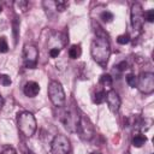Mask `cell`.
<instances>
[{
  "instance_id": "28",
  "label": "cell",
  "mask_w": 154,
  "mask_h": 154,
  "mask_svg": "<svg viewBox=\"0 0 154 154\" xmlns=\"http://www.w3.org/2000/svg\"><path fill=\"white\" fill-rule=\"evenodd\" d=\"M91 154H100V153H95V152H94V153H91Z\"/></svg>"
},
{
  "instance_id": "1",
  "label": "cell",
  "mask_w": 154,
  "mask_h": 154,
  "mask_svg": "<svg viewBox=\"0 0 154 154\" xmlns=\"http://www.w3.org/2000/svg\"><path fill=\"white\" fill-rule=\"evenodd\" d=\"M90 54L96 64L106 67L111 55V46L108 40L105 36H96L90 45Z\"/></svg>"
},
{
  "instance_id": "20",
  "label": "cell",
  "mask_w": 154,
  "mask_h": 154,
  "mask_svg": "<svg viewBox=\"0 0 154 154\" xmlns=\"http://www.w3.org/2000/svg\"><path fill=\"white\" fill-rule=\"evenodd\" d=\"M117 42H118L119 45H126V43H129V42H130V37H129V35H128V34L119 35V36L117 37Z\"/></svg>"
},
{
  "instance_id": "9",
  "label": "cell",
  "mask_w": 154,
  "mask_h": 154,
  "mask_svg": "<svg viewBox=\"0 0 154 154\" xmlns=\"http://www.w3.org/2000/svg\"><path fill=\"white\" fill-rule=\"evenodd\" d=\"M77 132H79V135L83 140H88V141L91 140V137L94 136V128H93L90 120L87 117H84L83 114H81V117H79V124H78Z\"/></svg>"
},
{
  "instance_id": "7",
  "label": "cell",
  "mask_w": 154,
  "mask_h": 154,
  "mask_svg": "<svg viewBox=\"0 0 154 154\" xmlns=\"http://www.w3.org/2000/svg\"><path fill=\"white\" fill-rule=\"evenodd\" d=\"M137 87L144 94H152L154 91V75L152 72H142L137 77Z\"/></svg>"
},
{
  "instance_id": "5",
  "label": "cell",
  "mask_w": 154,
  "mask_h": 154,
  "mask_svg": "<svg viewBox=\"0 0 154 154\" xmlns=\"http://www.w3.org/2000/svg\"><path fill=\"white\" fill-rule=\"evenodd\" d=\"M51 150L52 154H70L71 144L69 138L61 134L57 135L51 143Z\"/></svg>"
},
{
  "instance_id": "14",
  "label": "cell",
  "mask_w": 154,
  "mask_h": 154,
  "mask_svg": "<svg viewBox=\"0 0 154 154\" xmlns=\"http://www.w3.org/2000/svg\"><path fill=\"white\" fill-rule=\"evenodd\" d=\"M105 100H106V93H105L103 90H99V91H96V93L94 94L93 101H94L95 103L100 105V103H102Z\"/></svg>"
},
{
  "instance_id": "18",
  "label": "cell",
  "mask_w": 154,
  "mask_h": 154,
  "mask_svg": "<svg viewBox=\"0 0 154 154\" xmlns=\"http://www.w3.org/2000/svg\"><path fill=\"white\" fill-rule=\"evenodd\" d=\"M8 51V43L5 36L0 37V53H6Z\"/></svg>"
},
{
  "instance_id": "2",
  "label": "cell",
  "mask_w": 154,
  "mask_h": 154,
  "mask_svg": "<svg viewBox=\"0 0 154 154\" xmlns=\"http://www.w3.org/2000/svg\"><path fill=\"white\" fill-rule=\"evenodd\" d=\"M17 126L23 136L31 137L37 129V124L34 114L29 111L19 112L17 114Z\"/></svg>"
},
{
  "instance_id": "24",
  "label": "cell",
  "mask_w": 154,
  "mask_h": 154,
  "mask_svg": "<svg viewBox=\"0 0 154 154\" xmlns=\"http://www.w3.org/2000/svg\"><path fill=\"white\" fill-rule=\"evenodd\" d=\"M59 53H60V49L57 48V47H53V48L49 49V55H51V58H57V57L59 55Z\"/></svg>"
},
{
  "instance_id": "16",
  "label": "cell",
  "mask_w": 154,
  "mask_h": 154,
  "mask_svg": "<svg viewBox=\"0 0 154 154\" xmlns=\"http://www.w3.org/2000/svg\"><path fill=\"white\" fill-rule=\"evenodd\" d=\"M100 18H101L105 23H109V22H112V20H113L114 16H113V13H112V12H109V11H103V12L100 14Z\"/></svg>"
},
{
  "instance_id": "23",
  "label": "cell",
  "mask_w": 154,
  "mask_h": 154,
  "mask_svg": "<svg viewBox=\"0 0 154 154\" xmlns=\"http://www.w3.org/2000/svg\"><path fill=\"white\" fill-rule=\"evenodd\" d=\"M14 5H16L18 8H20L22 12H25V11L28 10V2H26V1H17Z\"/></svg>"
},
{
  "instance_id": "21",
  "label": "cell",
  "mask_w": 154,
  "mask_h": 154,
  "mask_svg": "<svg viewBox=\"0 0 154 154\" xmlns=\"http://www.w3.org/2000/svg\"><path fill=\"white\" fill-rule=\"evenodd\" d=\"M11 78H10V76H7V75H0V84H2L4 87H7V85H10L11 84Z\"/></svg>"
},
{
  "instance_id": "19",
  "label": "cell",
  "mask_w": 154,
  "mask_h": 154,
  "mask_svg": "<svg viewBox=\"0 0 154 154\" xmlns=\"http://www.w3.org/2000/svg\"><path fill=\"white\" fill-rule=\"evenodd\" d=\"M55 7L58 11L63 12L65 11L67 7H69V2L67 1H64V0H59V1H55Z\"/></svg>"
},
{
  "instance_id": "17",
  "label": "cell",
  "mask_w": 154,
  "mask_h": 154,
  "mask_svg": "<svg viewBox=\"0 0 154 154\" xmlns=\"http://www.w3.org/2000/svg\"><path fill=\"white\" fill-rule=\"evenodd\" d=\"M126 83L132 88L137 87V76H135L134 73H129L126 76Z\"/></svg>"
},
{
  "instance_id": "13",
  "label": "cell",
  "mask_w": 154,
  "mask_h": 154,
  "mask_svg": "<svg viewBox=\"0 0 154 154\" xmlns=\"http://www.w3.org/2000/svg\"><path fill=\"white\" fill-rule=\"evenodd\" d=\"M81 54H82V48H81L79 45H73L69 49V57L71 59H77V58L81 57Z\"/></svg>"
},
{
  "instance_id": "11",
  "label": "cell",
  "mask_w": 154,
  "mask_h": 154,
  "mask_svg": "<svg viewBox=\"0 0 154 154\" xmlns=\"http://www.w3.org/2000/svg\"><path fill=\"white\" fill-rule=\"evenodd\" d=\"M23 91L28 97H35L40 93V85H38V83H36L34 81H29L25 83Z\"/></svg>"
},
{
  "instance_id": "25",
  "label": "cell",
  "mask_w": 154,
  "mask_h": 154,
  "mask_svg": "<svg viewBox=\"0 0 154 154\" xmlns=\"http://www.w3.org/2000/svg\"><path fill=\"white\" fill-rule=\"evenodd\" d=\"M116 67H117L119 71H125V70L128 69V63H126V61H120Z\"/></svg>"
},
{
  "instance_id": "22",
  "label": "cell",
  "mask_w": 154,
  "mask_h": 154,
  "mask_svg": "<svg viewBox=\"0 0 154 154\" xmlns=\"http://www.w3.org/2000/svg\"><path fill=\"white\" fill-rule=\"evenodd\" d=\"M144 19L149 23L154 22V10H148L147 12H144Z\"/></svg>"
},
{
  "instance_id": "6",
  "label": "cell",
  "mask_w": 154,
  "mask_h": 154,
  "mask_svg": "<svg viewBox=\"0 0 154 154\" xmlns=\"http://www.w3.org/2000/svg\"><path fill=\"white\" fill-rule=\"evenodd\" d=\"M38 60V49L35 45H25L23 49V63L26 69H35Z\"/></svg>"
},
{
  "instance_id": "4",
  "label": "cell",
  "mask_w": 154,
  "mask_h": 154,
  "mask_svg": "<svg viewBox=\"0 0 154 154\" xmlns=\"http://www.w3.org/2000/svg\"><path fill=\"white\" fill-rule=\"evenodd\" d=\"M48 96L55 107H63L65 103V91L60 82L51 81L48 84Z\"/></svg>"
},
{
  "instance_id": "8",
  "label": "cell",
  "mask_w": 154,
  "mask_h": 154,
  "mask_svg": "<svg viewBox=\"0 0 154 154\" xmlns=\"http://www.w3.org/2000/svg\"><path fill=\"white\" fill-rule=\"evenodd\" d=\"M144 22V12L140 4H134L131 7V25L135 31H140L143 26Z\"/></svg>"
},
{
  "instance_id": "12",
  "label": "cell",
  "mask_w": 154,
  "mask_h": 154,
  "mask_svg": "<svg viewBox=\"0 0 154 154\" xmlns=\"http://www.w3.org/2000/svg\"><path fill=\"white\" fill-rule=\"evenodd\" d=\"M146 142H147V137H146L143 134H136V135L132 137V140H131L132 146H134V147H136V148L142 147Z\"/></svg>"
},
{
  "instance_id": "27",
  "label": "cell",
  "mask_w": 154,
  "mask_h": 154,
  "mask_svg": "<svg viewBox=\"0 0 154 154\" xmlns=\"http://www.w3.org/2000/svg\"><path fill=\"white\" fill-rule=\"evenodd\" d=\"M2 105H4V99L1 97V95H0V108L2 107Z\"/></svg>"
},
{
  "instance_id": "29",
  "label": "cell",
  "mask_w": 154,
  "mask_h": 154,
  "mask_svg": "<svg viewBox=\"0 0 154 154\" xmlns=\"http://www.w3.org/2000/svg\"><path fill=\"white\" fill-rule=\"evenodd\" d=\"M1 11H2V7H1V6H0V12H1Z\"/></svg>"
},
{
  "instance_id": "10",
  "label": "cell",
  "mask_w": 154,
  "mask_h": 154,
  "mask_svg": "<svg viewBox=\"0 0 154 154\" xmlns=\"http://www.w3.org/2000/svg\"><path fill=\"white\" fill-rule=\"evenodd\" d=\"M106 101H107L108 108H109L112 112L116 113V112L119 111L122 100H120V96L118 95V93H117L116 90H109V91L106 94Z\"/></svg>"
},
{
  "instance_id": "15",
  "label": "cell",
  "mask_w": 154,
  "mask_h": 154,
  "mask_svg": "<svg viewBox=\"0 0 154 154\" xmlns=\"http://www.w3.org/2000/svg\"><path fill=\"white\" fill-rule=\"evenodd\" d=\"M100 83H101L105 88H111V87H112V83H113L111 75H108V73L102 75V76H101V78H100Z\"/></svg>"
},
{
  "instance_id": "26",
  "label": "cell",
  "mask_w": 154,
  "mask_h": 154,
  "mask_svg": "<svg viewBox=\"0 0 154 154\" xmlns=\"http://www.w3.org/2000/svg\"><path fill=\"white\" fill-rule=\"evenodd\" d=\"M1 154H17V152H16L12 147H7V148H5V149L1 152Z\"/></svg>"
},
{
  "instance_id": "3",
  "label": "cell",
  "mask_w": 154,
  "mask_h": 154,
  "mask_svg": "<svg viewBox=\"0 0 154 154\" xmlns=\"http://www.w3.org/2000/svg\"><path fill=\"white\" fill-rule=\"evenodd\" d=\"M79 117L75 109L71 108H63L59 113V120L63 123L66 130L70 132H77L78 131V124H79Z\"/></svg>"
}]
</instances>
